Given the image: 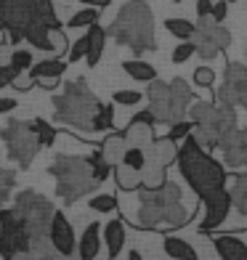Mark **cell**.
<instances>
[{
  "instance_id": "cell-1",
  "label": "cell",
  "mask_w": 247,
  "mask_h": 260,
  "mask_svg": "<svg viewBox=\"0 0 247 260\" xmlns=\"http://www.w3.org/2000/svg\"><path fill=\"white\" fill-rule=\"evenodd\" d=\"M175 162H178V170L183 175V181L189 183V188L199 199L226 186V170H223V162L213 159V154L199 146L192 133L186 136L183 141H178Z\"/></svg>"
},
{
  "instance_id": "cell-2",
  "label": "cell",
  "mask_w": 247,
  "mask_h": 260,
  "mask_svg": "<svg viewBox=\"0 0 247 260\" xmlns=\"http://www.w3.org/2000/svg\"><path fill=\"white\" fill-rule=\"evenodd\" d=\"M107 38H112L117 45H128L136 56L157 51L155 14H151V8L144 0H128L109 24Z\"/></svg>"
},
{
  "instance_id": "cell-3",
  "label": "cell",
  "mask_w": 247,
  "mask_h": 260,
  "mask_svg": "<svg viewBox=\"0 0 247 260\" xmlns=\"http://www.w3.org/2000/svg\"><path fill=\"white\" fill-rule=\"evenodd\" d=\"M186 117L192 120V136L205 151L218 149L223 136H229L237 127V112L229 104L218 101H192Z\"/></svg>"
},
{
  "instance_id": "cell-4",
  "label": "cell",
  "mask_w": 247,
  "mask_h": 260,
  "mask_svg": "<svg viewBox=\"0 0 247 260\" xmlns=\"http://www.w3.org/2000/svg\"><path fill=\"white\" fill-rule=\"evenodd\" d=\"M48 173L56 178V194L64 199V205L77 202L80 197L90 194L96 188V178H93L88 157L77 154H58L56 162L48 168Z\"/></svg>"
},
{
  "instance_id": "cell-5",
  "label": "cell",
  "mask_w": 247,
  "mask_h": 260,
  "mask_svg": "<svg viewBox=\"0 0 247 260\" xmlns=\"http://www.w3.org/2000/svg\"><path fill=\"white\" fill-rule=\"evenodd\" d=\"M99 106V99L93 96L85 80H72L64 85V93L53 99V120L64 122L77 130H90L93 112Z\"/></svg>"
},
{
  "instance_id": "cell-6",
  "label": "cell",
  "mask_w": 247,
  "mask_h": 260,
  "mask_svg": "<svg viewBox=\"0 0 247 260\" xmlns=\"http://www.w3.org/2000/svg\"><path fill=\"white\" fill-rule=\"evenodd\" d=\"M136 191H138V218L136 220H138V226L146 229V231L162 226L168 207L175 205V202H181V197H183L181 186L175 181H168V178H165V183L157 186V188L138 186Z\"/></svg>"
},
{
  "instance_id": "cell-7",
  "label": "cell",
  "mask_w": 247,
  "mask_h": 260,
  "mask_svg": "<svg viewBox=\"0 0 247 260\" xmlns=\"http://www.w3.org/2000/svg\"><path fill=\"white\" fill-rule=\"evenodd\" d=\"M35 21H45L51 27H58L51 0H0V32L6 29L21 32Z\"/></svg>"
},
{
  "instance_id": "cell-8",
  "label": "cell",
  "mask_w": 247,
  "mask_h": 260,
  "mask_svg": "<svg viewBox=\"0 0 247 260\" xmlns=\"http://www.w3.org/2000/svg\"><path fill=\"white\" fill-rule=\"evenodd\" d=\"M14 210H16L19 220L24 223V231L29 234L32 244L48 239V229H51V218H53L56 207L43 194L29 191V188L27 191H19L14 199Z\"/></svg>"
},
{
  "instance_id": "cell-9",
  "label": "cell",
  "mask_w": 247,
  "mask_h": 260,
  "mask_svg": "<svg viewBox=\"0 0 247 260\" xmlns=\"http://www.w3.org/2000/svg\"><path fill=\"white\" fill-rule=\"evenodd\" d=\"M0 136H3L8 159L16 162L21 170H27L29 162L38 157V151L43 149L38 136H35V130H32V122H27V120H11L3 130H0Z\"/></svg>"
},
{
  "instance_id": "cell-10",
  "label": "cell",
  "mask_w": 247,
  "mask_h": 260,
  "mask_svg": "<svg viewBox=\"0 0 247 260\" xmlns=\"http://www.w3.org/2000/svg\"><path fill=\"white\" fill-rule=\"evenodd\" d=\"M175 151H178V144L170 141L168 136L151 141L146 146V162H144V170H141V186H146V188L162 186L165 178H168L170 162H175Z\"/></svg>"
},
{
  "instance_id": "cell-11",
  "label": "cell",
  "mask_w": 247,
  "mask_h": 260,
  "mask_svg": "<svg viewBox=\"0 0 247 260\" xmlns=\"http://www.w3.org/2000/svg\"><path fill=\"white\" fill-rule=\"evenodd\" d=\"M192 43H194V53L199 58H205V61H210V58H215L221 51H226L231 45V32L210 16H202L194 24Z\"/></svg>"
},
{
  "instance_id": "cell-12",
  "label": "cell",
  "mask_w": 247,
  "mask_h": 260,
  "mask_svg": "<svg viewBox=\"0 0 247 260\" xmlns=\"http://www.w3.org/2000/svg\"><path fill=\"white\" fill-rule=\"evenodd\" d=\"M29 234L24 231V223L19 220L14 207L0 205V257L8 260L16 252L29 250Z\"/></svg>"
},
{
  "instance_id": "cell-13",
  "label": "cell",
  "mask_w": 247,
  "mask_h": 260,
  "mask_svg": "<svg viewBox=\"0 0 247 260\" xmlns=\"http://www.w3.org/2000/svg\"><path fill=\"white\" fill-rule=\"evenodd\" d=\"M218 104L247 109V64L229 61L223 69V85L218 88Z\"/></svg>"
},
{
  "instance_id": "cell-14",
  "label": "cell",
  "mask_w": 247,
  "mask_h": 260,
  "mask_svg": "<svg viewBox=\"0 0 247 260\" xmlns=\"http://www.w3.org/2000/svg\"><path fill=\"white\" fill-rule=\"evenodd\" d=\"M202 205H205V218L199 220L197 231L199 234H213L231 212V199H229L226 186L213 191V194H207V197H202Z\"/></svg>"
},
{
  "instance_id": "cell-15",
  "label": "cell",
  "mask_w": 247,
  "mask_h": 260,
  "mask_svg": "<svg viewBox=\"0 0 247 260\" xmlns=\"http://www.w3.org/2000/svg\"><path fill=\"white\" fill-rule=\"evenodd\" d=\"M218 149L223 154V165L226 168H231V170L247 168V127H234L229 136H223Z\"/></svg>"
},
{
  "instance_id": "cell-16",
  "label": "cell",
  "mask_w": 247,
  "mask_h": 260,
  "mask_svg": "<svg viewBox=\"0 0 247 260\" xmlns=\"http://www.w3.org/2000/svg\"><path fill=\"white\" fill-rule=\"evenodd\" d=\"M146 99H149V106L146 109L155 114L157 122H173V99H170V85L165 80H151L149 88H146Z\"/></svg>"
},
{
  "instance_id": "cell-17",
  "label": "cell",
  "mask_w": 247,
  "mask_h": 260,
  "mask_svg": "<svg viewBox=\"0 0 247 260\" xmlns=\"http://www.w3.org/2000/svg\"><path fill=\"white\" fill-rule=\"evenodd\" d=\"M48 242L58 255H72L77 252V236L75 229L69 226V220L64 218V212H53L51 218V229H48Z\"/></svg>"
},
{
  "instance_id": "cell-18",
  "label": "cell",
  "mask_w": 247,
  "mask_h": 260,
  "mask_svg": "<svg viewBox=\"0 0 247 260\" xmlns=\"http://www.w3.org/2000/svg\"><path fill=\"white\" fill-rule=\"evenodd\" d=\"M168 85H170V99H173V122L186 120L189 104L194 101V93L189 88V82H186L183 77H173Z\"/></svg>"
},
{
  "instance_id": "cell-19",
  "label": "cell",
  "mask_w": 247,
  "mask_h": 260,
  "mask_svg": "<svg viewBox=\"0 0 247 260\" xmlns=\"http://www.w3.org/2000/svg\"><path fill=\"white\" fill-rule=\"evenodd\" d=\"M213 247L221 260H247V244L234 234H215Z\"/></svg>"
},
{
  "instance_id": "cell-20",
  "label": "cell",
  "mask_w": 247,
  "mask_h": 260,
  "mask_svg": "<svg viewBox=\"0 0 247 260\" xmlns=\"http://www.w3.org/2000/svg\"><path fill=\"white\" fill-rule=\"evenodd\" d=\"M101 242L107 244V257L109 260L120 257L122 247H125V223L114 218L107 226H101Z\"/></svg>"
},
{
  "instance_id": "cell-21",
  "label": "cell",
  "mask_w": 247,
  "mask_h": 260,
  "mask_svg": "<svg viewBox=\"0 0 247 260\" xmlns=\"http://www.w3.org/2000/svg\"><path fill=\"white\" fill-rule=\"evenodd\" d=\"M101 252V226L99 223H88L77 242V255L80 260H96Z\"/></svg>"
},
{
  "instance_id": "cell-22",
  "label": "cell",
  "mask_w": 247,
  "mask_h": 260,
  "mask_svg": "<svg viewBox=\"0 0 247 260\" xmlns=\"http://www.w3.org/2000/svg\"><path fill=\"white\" fill-rule=\"evenodd\" d=\"M226 191L231 199V207L239 212V215H247V175L237 173V175H226Z\"/></svg>"
},
{
  "instance_id": "cell-23",
  "label": "cell",
  "mask_w": 247,
  "mask_h": 260,
  "mask_svg": "<svg viewBox=\"0 0 247 260\" xmlns=\"http://www.w3.org/2000/svg\"><path fill=\"white\" fill-rule=\"evenodd\" d=\"M85 38H88L85 61H88V67H96V64L101 61V56H104V45H107V29L99 27V21H96V24H90V27H88Z\"/></svg>"
},
{
  "instance_id": "cell-24",
  "label": "cell",
  "mask_w": 247,
  "mask_h": 260,
  "mask_svg": "<svg viewBox=\"0 0 247 260\" xmlns=\"http://www.w3.org/2000/svg\"><path fill=\"white\" fill-rule=\"evenodd\" d=\"M122 138L128 146H141L146 149L155 141V125H144V122H128V127L122 130Z\"/></svg>"
},
{
  "instance_id": "cell-25",
  "label": "cell",
  "mask_w": 247,
  "mask_h": 260,
  "mask_svg": "<svg viewBox=\"0 0 247 260\" xmlns=\"http://www.w3.org/2000/svg\"><path fill=\"white\" fill-rule=\"evenodd\" d=\"M162 250H165V255L168 257H173V260H199V255H197V250L186 242V239H181V236H173V234H168L162 239Z\"/></svg>"
},
{
  "instance_id": "cell-26",
  "label": "cell",
  "mask_w": 247,
  "mask_h": 260,
  "mask_svg": "<svg viewBox=\"0 0 247 260\" xmlns=\"http://www.w3.org/2000/svg\"><path fill=\"white\" fill-rule=\"evenodd\" d=\"M125 146H128V144H125L122 133H109V136L99 144V151H101V157H104V159H107V162L112 165V168H114V165L122 159Z\"/></svg>"
},
{
  "instance_id": "cell-27",
  "label": "cell",
  "mask_w": 247,
  "mask_h": 260,
  "mask_svg": "<svg viewBox=\"0 0 247 260\" xmlns=\"http://www.w3.org/2000/svg\"><path fill=\"white\" fill-rule=\"evenodd\" d=\"M122 72L136 82H151L157 77V69L149 61H141V58H128V61H122Z\"/></svg>"
},
{
  "instance_id": "cell-28",
  "label": "cell",
  "mask_w": 247,
  "mask_h": 260,
  "mask_svg": "<svg viewBox=\"0 0 247 260\" xmlns=\"http://www.w3.org/2000/svg\"><path fill=\"white\" fill-rule=\"evenodd\" d=\"M64 69H67V61H61V58H56V56H48V58H43V61H35L29 67V75L35 80H40V77H61Z\"/></svg>"
},
{
  "instance_id": "cell-29",
  "label": "cell",
  "mask_w": 247,
  "mask_h": 260,
  "mask_svg": "<svg viewBox=\"0 0 247 260\" xmlns=\"http://www.w3.org/2000/svg\"><path fill=\"white\" fill-rule=\"evenodd\" d=\"M112 127H114V106L99 101L96 112H93V120H90V133H107Z\"/></svg>"
},
{
  "instance_id": "cell-30",
  "label": "cell",
  "mask_w": 247,
  "mask_h": 260,
  "mask_svg": "<svg viewBox=\"0 0 247 260\" xmlns=\"http://www.w3.org/2000/svg\"><path fill=\"white\" fill-rule=\"evenodd\" d=\"M112 173H114V181H117V186H120L122 191H136V188L141 186V173L125 168V165H114Z\"/></svg>"
},
{
  "instance_id": "cell-31",
  "label": "cell",
  "mask_w": 247,
  "mask_h": 260,
  "mask_svg": "<svg viewBox=\"0 0 247 260\" xmlns=\"http://www.w3.org/2000/svg\"><path fill=\"white\" fill-rule=\"evenodd\" d=\"M35 64V53L32 48H11V56H8V67L14 69V72H29V67Z\"/></svg>"
},
{
  "instance_id": "cell-32",
  "label": "cell",
  "mask_w": 247,
  "mask_h": 260,
  "mask_svg": "<svg viewBox=\"0 0 247 260\" xmlns=\"http://www.w3.org/2000/svg\"><path fill=\"white\" fill-rule=\"evenodd\" d=\"M165 29H168L173 38H178V40H192V35H194V21L173 16V19H165Z\"/></svg>"
},
{
  "instance_id": "cell-33",
  "label": "cell",
  "mask_w": 247,
  "mask_h": 260,
  "mask_svg": "<svg viewBox=\"0 0 247 260\" xmlns=\"http://www.w3.org/2000/svg\"><path fill=\"white\" fill-rule=\"evenodd\" d=\"M32 130H35V136H38L40 141V146H53V141L58 138V130L48 122V120H43V117H38V120H32Z\"/></svg>"
},
{
  "instance_id": "cell-34",
  "label": "cell",
  "mask_w": 247,
  "mask_h": 260,
  "mask_svg": "<svg viewBox=\"0 0 247 260\" xmlns=\"http://www.w3.org/2000/svg\"><path fill=\"white\" fill-rule=\"evenodd\" d=\"M144 162H146V149H141V146H125L122 159L117 162V165H125V168L141 173V170H144Z\"/></svg>"
},
{
  "instance_id": "cell-35",
  "label": "cell",
  "mask_w": 247,
  "mask_h": 260,
  "mask_svg": "<svg viewBox=\"0 0 247 260\" xmlns=\"http://www.w3.org/2000/svg\"><path fill=\"white\" fill-rule=\"evenodd\" d=\"M96 21H99V8H90V6H85L82 11H77V14L69 16L67 27H69V29H82V27L96 24Z\"/></svg>"
},
{
  "instance_id": "cell-36",
  "label": "cell",
  "mask_w": 247,
  "mask_h": 260,
  "mask_svg": "<svg viewBox=\"0 0 247 260\" xmlns=\"http://www.w3.org/2000/svg\"><path fill=\"white\" fill-rule=\"evenodd\" d=\"M88 162H90V170H93V178H96V183H104V181H107L109 175H112V165L101 157L99 149L88 157Z\"/></svg>"
},
{
  "instance_id": "cell-37",
  "label": "cell",
  "mask_w": 247,
  "mask_h": 260,
  "mask_svg": "<svg viewBox=\"0 0 247 260\" xmlns=\"http://www.w3.org/2000/svg\"><path fill=\"white\" fill-rule=\"evenodd\" d=\"M14 186H16V173L0 168V205L8 202V197L14 194Z\"/></svg>"
},
{
  "instance_id": "cell-38",
  "label": "cell",
  "mask_w": 247,
  "mask_h": 260,
  "mask_svg": "<svg viewBox=\"0 0 247 260\" xmlns=\"http://www.w3.org/2000/svg\"><path fill=\"white\" fill-rule=\"evenodd\" d=\"M88 207H90L93 212H114V210H117V199H114L112 194H93L90 202H88Z\"/></svg>"
},
{
  "instance_id": "cell-39",
  "label": "cell",
  "mask_w": 247,
  "mask_h": 260,
  "mask_svg": "<svg viewBox=\"0 0 247 260\" xmlns=\"http://www.w3.org/2000/svg\"><path fill=\"white\" fill-rule=\"evenodd\" d=\"M192 120L189 117H186V120H178V122H170V130H168V138L170 141H175V144H178V141H183L186 136L192 133Z\"/></svg>"
},
{
  "instance_id": "cell-40",
  "label": "cell",
  "mask_w": 247,
  "mask_h": 260,
  "mask_svg": "<svg viewBox=\"0 0 247 260\" xmlns=\"http://www.w3.org/2000/svg\"><path fill=\"white\" fill-rule=\"evenodd\" d=\"M192 56H194V43H192V40H181V43L173 48V56H170V58H173V64H186Z\"/></svg>"
},
{
  "instance_id": "cell-41",
  "label": "cell",
  "mask_w": 247,
  "mask_h": 260,
  "mask_svg": "<svg viewBox=\"0 0 247 260\" xmlns=\"http://www.w3.org/2000/svg\"><path fill=\"white\" fill-rule=\"evenodd\" d=\"M112 101L120 104V106H136L138 101H144V93H138V90H114Z\"/></svg>"
},
{
  "instance_id": "cell-42",
  "label": "cell",
  "mask_w": 247,
  "mask_h": 260,
  "mask_svg": "<svg viewBox=\"0 0 247 260\" xmlns=\"http://www.w3.org/2000/svg\"><path fill=\"white\" fill-rule=\"evenodd\" d=\"M85 51H88V38L82 35V38H77L72 43V48H67V61L69 64H77L80 58H85Z\"/></svg>"
},
{
  "instance_id": "cell-43",
  "label": "cell",
  "mask_w": 247,
  "mask_h": 260,
  "mask_svg": "<svg viewBox=\"0 0 247 260\" xmlns=\"http://www.w3.org/2000/svg\"><path fill=\"white\" fill-rule=\"evenodd\" d=\"M213 82H215V72L210 67H197L194 69V85L199 88H213Z\"/></svg>"
},
{
  "instance_id": "cell-44",
  "label": "cell",
  "mask_w": 247,
  "mask_h": 260,
  "mask_svg": "<svg viewBox=\"0 0 247 260\" xmlns=\"http://www.w3.org/2000/svg\"><path fill=\"white\" fill-rule=\"evenodd\" d=\"M11 88H14V90H21V93H24V90H32V88H35V77H32L29 72H19L14 80H11Z\"/></svg>"
},
{
  "instance_id": "cell-45",
  "label": "cell",
  "mask_w": 247,
  "mask_h": 260,
  "mask_svg": "<svg viewBox=\"0 0 247 260\" xmlns=\"http://www.w3.org/2000/svg\"><path fill=\"white\" fill-rule=\"evenodd\" d=\"M226 14H229V0H218V3H213V8H210V19L218 21V24L226 21Z\"/></svg>"
},
{
  "instance_id": "cell-46",
  "label": "cell",
  "mask_w": 247,
  "mask_h": 260,
  "mask_svg": "<svg viewBox=\"0 0 247 260\" xmlns=\"http://www.w3.org/2000/svg\"><path fill=\"white\" fill-rule=\"evenodd\" d=\"M16 77V72L11 69L8 64H0V88H6V85H11V80Z\"/></svg>"
},
{
  "instance_id": "cell-47",
  "label": "cell",
  "mask_w": 247,
  "mask_h": 260,
  "mask_svg": "<svg viewBox=\"0 0 247 260\" xmlns=\"http://www.w3.org/2000/svg\"><path fill=\"white\" fill-rule=\"evenodd\" d=\"M131 120H133V122H144V125H157V120H155V114H151L149 109H144V112H138V114H133Z\"/></svg>"
},
{
  "instance_id": "cell-48",
  "label": "cell",
  "mask_w": 247,
  "mask_h": 260,
  "mask_svg": "<svg viewBox=\"0 0 247 260\" xmlns=\"http://www.w3.org/2000/svg\"><path fill=\"white\" fill-rule=\"evenodd\" d=\"M35 85L43 88V90H56L58 88V77H40V80H35Z\"/></svg>"
},
{
  "instance_id": "cell-49",
  "label": "cell",
  "mask_w": 247,
  "mask_h": 260,
  "mask_svg": "<svg viewBox=\"0 0 247 260\" xmlns=\"http://www.w3.org/2000/svg\"><path fill=\"white\" fill-rule=\"evenodd\" d=\"M19 106L16 99H8V96H0V114H8V112H14Z\"/></svg>"
},
{
  "instance_id": "cell-50",
  "label": "cell",
  "mask_w": 247,
  "mask_h": 260,
  "mask_svg": "<svg viewBox=\"0 0 247 260\" xmlns=\"http://www.w3.org/2000/svg\"><path fill=\"white\" fill-rule=\"evenodd\" d=\"M210 8H213V0H197V16H210Z\"/></svg>"
},
{
  "instance_id": "cell-51",
  "label": "cell",
  "mask_w": 247,
  "mask_h": 260,
  "mask_svg": "<svg viewBox=\"0 0 247 260\" xmlns=\"http://www.w3.org/2000/svg\"><path fill=\"white\" fill-rule=\"evenodd\" d=\"M80 3H82V6H90V8H99V11H101V8H107V6L112 3V0H80Z\"/></svg>"
},
{
  "instance_id": "cell-52",
  "label": "cell",
  "mask_w": 247,
  "mask_h": 260,
  "mask_svg": "<svg viewBox=\"0 0 247 260\" xmlns=\"http://www.w3.org/2000/svg\"><path fill=\"white\" fill-rule=\"evenodd\" d=\"M8 56H11V45L3 40L0 43V64H8Z\"/></svg>"
},
{
  "instance_id": "cell-53",
  "label": "cell",
  "mask_w": 247,
  "mask_h": 260,
  "mask_svg": "<svg viewBox=\"0 0 247 260\" xmlns=\"http://www.w3.org/2000/svg\"><path fill=\"white\" fill-rule=\"evenodd\" d=\"M43 260H72V255H58L56 250H51L48 255H45Z\"/></svg>"
},
{
  "instance_id": "cell-54",
  "label": "cell",
  "mask_w": 247,
  "mask_h": 260,
  "mask_svg": "<svg viewBox=\"0 0 247 260\" xmlns=\"http://www.w3.org/2000/svg\"><path fill=\"white\" fill-rule=\"evenodd\" d=\"M128 260H144V257H141V252H138V250H131V255H128Z\"/></svg>"
},
{
  "instance_id": "cell-55",
  "label": "cell",
  "mask_w": 247,
  "mask_h": 260,
  "mask_svg": "<svg viewBox=\"0 0 247 260\" xmlns=\"http://www.w3.org/2000/svg\"><path fill=\"white\" fill-rule=\"evenodd\" d=\"M173 3H183V0H173Z\"/></svg>"
},
{
  "instance_id": "cell-56",
  "label": "cell",
  "mask_w": 247,
  "mask_h": 260,
  "mask_svg": "<svg viewBox=\"0 0 247 260\" xmlns=\"http://www.w3.org/2000/svg\"><path fill=\"white\" fill-rule=\"evenodd\" d=\"M244 58H247V51H244Z\"/></svg>"
},
{
  "instance_id": "cell-57",
  "label": "cell",
  "mask_w": 247,
  "mask_h": 260,
  "mask_svg": "<svg viewBox=\"0 0 247 260\" xmlns=\"http://www.w3.org/2000/svg\"><path fill=\"white\" fill-rule=\"evenodd\" d=\"M0 130H3V127H0Z\"/></svg>"
}]
</instances>
